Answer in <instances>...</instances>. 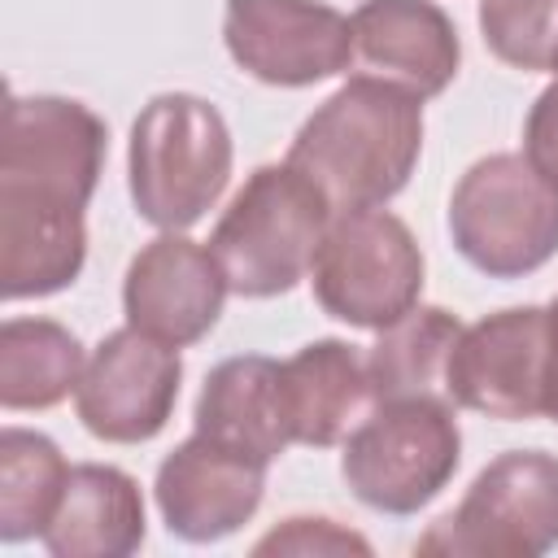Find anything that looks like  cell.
Returning <instances> with one entry per match:
<instances>
[{"instance_id":"cell-1","label":"cell","mask_w":558,"mask_h":558,"mask_svg":"<svg viewBox=\"0 0 558 558\" xmlns=\"http://www.w3.org/2000/svg\"><path fill=\"white\" fill-rule=\"evenodd\" d=\"M109 131L70 96H9L0 131V292L52 296L83 275V209L100 183Z\"/></svg>"},{"instance_id":"cell-2","label":"cell","mask_w":558,"mask_h":558,"mask_svg":"<svg viewBox=\"0 0 558 558\" xmlns=\"http://www.w3.org/2000/svg\"><path fill=\"white\" fill-rule=\"evenodd\" d=\"M423 153V96L353 74L296 131L283 161L318 183L331 209L388 205L414 174Z\"/></svg>"},{"instance_id":"cell-3","label":"cell","mask_w":558,"mask_h":558,"mask_svg":"<svg viewBox=\"0 0 558 558\" xmlns=\"http://www.w3.org/2000/svg\"><path fill=\"white\" fill-rule=\"evenodd\" d=\"M331 214V201L292 161L257 166L222 209L209 253L235 296H283L310 275Z\"/></svg>"},{"instance_id":"cell-4","label":"cell","mask_w":558,"mask_h":558,"mask_svg":"<svg viewBox=\"0 0 558 558\" xmlns=\"http://www.w3.org/2000/svg\"><path fill=\"white\" fill-rule=\"evenodd\" d=\"M231 131L222 113L192 92L153 96L131 126V201L157 231H187L231 183Z\"/></svg>"},{"instance_id":"cell-5","label":"cell","mask_w":558,"mask_h":558,"mask_svg":"<svg viewBox=\"0 0 558 558\" xmlns=\"http://www.w3.org/2000/svg\"><path fill=\"white\" fill-rule=\"evenodd\" d=\"M445 397L375 401L344 436L340 475L349 493L379 514H418L445 493L462 462V432Z\"/></svg>"},{"instance_id":"cell-6","label":"cell","mask_w":558,"mask_h":558,"mask_svg":"<svg viewBox=\"0 0 558 558\" xmlns=\"http://www.w3.org/2000/svg\"><path fill=\"white\" fill-rule=\"evenodd\" d=\"M449 235L480 275L523 279L558 253V187L523 153H488L453 183Z\"/></svg>"},{"instance_id":"cell-7","label":"cell","mask_w":558,"mask_h":558,"mask_svg":"<svg viewBox=\"0 0 558 558\" xmlns=\"http://www.w3.org/2000/svg\"><path fill=\"white\" fill-rule=\"evenodd\" d=\"M558 545V458L510 449L493 458L466 497L418 536V554L445 558H541Z\"/></svg>"},{"instance_id":"cell-8","label":"cell","mask_w":558,"mask_h":558,"mask_svg":"<svg viewBox=\"0 0 558 558\" xmlns=\"http://www.w3.org/2000/svg\"><path fill=\"white\" fill-rule=\"evenodd\" d=\"M310 283H314V301L331 318L379 331L418 305L423 248L414 231L384 205L340 209L331 214L327 235L314 253Z\"/></svg>"},{"instance_id":"cell-9","label":"cell","mask_w":558,"mask_h":558,"mask_svg":"<svg viewBox=\"0 0 558 558\" xmlns=\"http://www.w3.org/2000/svg\"><path fill=\"white\" fill-rule=\"evenodd\" d=\"M549 371V310L510 305L462 327L449 353V401L488 418H536L545 414Z\"/></svg>"},{"instance_id":"cell-10","label":"cell","mask_w":558,"mask_h":558,"mask_svg":"<svg viewBox=\"0 0 558 558\" xmlns=\"http://www.w3.org/2000/svg\"><path fill=\"white\" fill-rule=\"evenodd\" d=\"M179 384H183L179 349L126 323L109 331L87 357L83 379L74 388V410L96 440L140 445L170 423Z\"/></svg>"},{"instance_id":"cell-11","label":"cell","mask_w":558,"mask_h":558,"mask_svg":"<svg viewBox=\"0 0 558 558\" xmlns=\"http://www.w3.org/2000/svg\"><path fill=\"white\" fill-rule=\"evenodd\" d=\"M231 61L270 87H310L353 65V26L323 0H227Z\"/></svg>"},{"instance_id":"cell-12","label":"cell","mask_w":558,"mask_h":558,"mask_svg":"<svg viewBox=\"0 0 558 558\" xmlns=\"http://www.w3.org/2000/svg\"><path fill=\"white\" fill-rule=\"evenodd\" d=\"M157 510L170 536L187 545H209L240 532L266 493V462L192 432L157 466Z\"/></svg>"},{"instance_id":"cell-13","label":"cell","mask_w":558,"mask_h":558,"mask_svg":"<svg viewBox=\"0 0 558 558\" xmlns=\"http://www.w3.org/2000/svg\"><path fill=\"white\" fill-rule=\"evenodd\" d=\"M227 292V275L205 244L187 240L183 231H161L131 257L122 279V310L126 323L144 336L183 349L214 331Z\"/></svg>"},{"instance_id":"cell-14","label":"cell","mask_w":558,"mask_h":558,"mask_svg":"<svg viewBox=\"0 0 558 558\" xmlns=\"http://www.w3.org/2000/svg\"><path fill=\"white\" fill-rule=\"evenodd\" d=\"M353 65L371 78H388L423 100L440 96L462 61L449 13L432 0H362L349 17Z\"/></svg>"},{"instance_id":"cell-15","label":"cell","mask_w":558,"mask_h":558,"mask_svg":"<svg viewBox=\"0 0 558 558\" xmlns=\"http://www.w3.org/2000/svg\"><path fill=\"white\" fill-rule=\"evenodd\" d=\"M196 432L222 440L257 462H275L292 440V414L283 392V362L244 353L227 357L205 375L196 397Z\"/></svg>"},{"instance_id":"cell-16","label":"cell","mask_w":558,"mask_h":558,"mask_svg":"<svg viewBox=\"0 0 558 558\" xmlns=\"http://www.w3.org/2000/svg\"><path fill=\"white\" fill-rule=\"evenodd\" d=\"M148 519L140 484L105 462H78L65 475L61 501L44 527L52 558H126L144 545Z\"/></svg>"},{"instance_id":"cell-17","label":"cell","mask_w":558,"mask_h":558,"mask_svg":"<svg viewBox=\"0 0 558 558\" xmlns=\"http://www.w3.org/2000/svg\"><path fill=\"white\" fill-rule=\"evenodd\" d=\"M283 392L292 440L314 449L340 445L375 405L366 353L336 336L310 340L283 362Z\"/></svg>"},{"instance_id":"cell-18","label":"cell","mask_w":558,"mask_h":558,"mask_svg":"<svg viewBox=\"0 0 558 558\" xmlns=\"http://www.w3.org/2000/svg\"><path fill=\"white\" fill-rule=\"evenodd\" d=\"M458 336H462V323L440 305H414L397 323L379 327V340L366 353L375 401H397V397L449 401L445 375H449V353Z\"/></svg>"},{"instance_id":"cell-19","label":"cell","mask_w":558,"mask_h":558,"mask_svg":"<svg viewBox=\"0 0 558 558\" xmlns=\"http://www.w3.org/2000/svg\"><path fill=\"white\" fill-rule=\"evenodd\" d=\"M83 344L52 318H4L0 327V405L48 410L83 379Z\"/></svg>"},{"instance_id":"cell-20","label":"cell","mask_w":558,"mask_h":558,"mask_svg":"<svg viewBox=\"0 0 558 558\" xmlns=\"http://www.w3.org/2000/svg\"><path fill=\"white\" fill-rule=\"evenodd\" d=\"M65 458L57 440L26 427L0 432V541L17 545L44 536L61 488H65Z\"/></svg>"},{"instance_id":"cell-21","label":"cell","mask_w":558,"mask_h":558,"mask_svg":"<svg viewBox=\"0 0 558 558\" xmlns=\"http://www.w3.org/2000/svg\"><path fill=\"white\" fill-rule=\"evenodd\" d=\"M480 31L488 52L514 70L558 65V0H480Z\"/></svg>"},{"instance_id":"cell-22","label":"cell","mask_w":558,"mask_h":558,"mask_svg":"<svg viewBox=\"0 0 558 558\" xmlns=\"http://www.w3.org/2000/svg\"><path fill=\"white\" fill-rule=\"evenodd\" d=\"M253 554H371V541L323 514H292L266 532Z\"/></svg>"},{"instance_id":"cell-23","label":"cell","mask_w":558,"mask_h":558,"mask_svg":"<svg viewBox=\"0 0 558 558\" xmlns=\"http://www.w3.org/2000/svg\"><path fill=\"white\" fill-rule=\"evenodd\" d=\"M523 157L558 187V105L541 92L523 122Z\"/></svg>"},{"instance_id":"cell-24","label":"cell","mask_w":558,"mask_h":558,"mask_svg":"<svg viewBox=\"0 0 558 558\" xmlns=\"http://www.w3.org/2000/svg\"><path fill=\"white\" fill-rule=\"evenodd\" d=\"M545 414L558 423V296L549 301V371H545Z\"/></svg>"},{"instance_id":"cell-25","label":"cell","mask_w":558,"mask_h":558,"mask_svg":"<svg viewBox=\"0 0 558 558\" xmlns=\"http://www.w3.org/2000/svg\"><path fill=\"white\" fill-rule=\"evenodd\" d=\"M545 96H549V100H554V105H558V65H554V83H549V87H545Z\"/></svg>"}]
</instances>
